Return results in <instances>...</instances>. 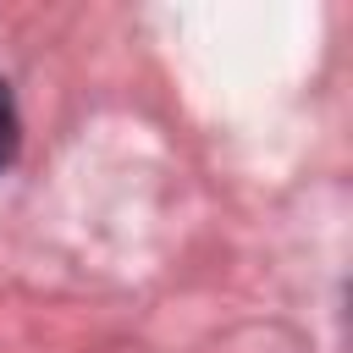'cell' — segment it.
Segmentation results:
<instances>
[{"label": "cell", "instance_id": "1", "mask_svg": "<svg viewBox=\"0 0 353 353\" xmlns=\"http://www.w3.org/2000/svg\"><path fill=\"white\" fill-rule=\"evenodd\" d=\"M11 149H17V110H11V94L0 83V165L11 160Z\"/></svg>", "mask_w": 353, "mask_h": 353}]
</instances>
